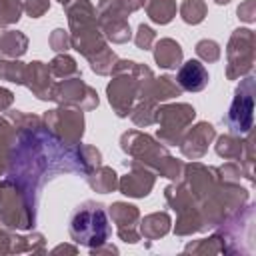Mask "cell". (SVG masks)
Instances as JSON below:
<instances>
[{
	"mask_svg": "<svg viewBox=\"0 0 256 256\" xmlns=\"http://www.w3.org/2000/svg\"><path fill=\"white\" fill-rule=\"evenodd\" d=\"M70 236L84 246H100L110 236V222L102 206H84L72 214Z\"/></svg>",
	"mask_w": 256,
	"mask_h": 256,
	"instance_id": "obj_1",
	"label": "cell"
},
{
	"mask_svg": "<svg viewBox=\"0 0 256 256\" xmlns=\"http://www.w3.org/2000/svg\"><path fill=\"white\" fill-rule=\"evenodd\" d=\"M178 84L188 92H200L208 84V70L198 60H188L178 72Z\"/></svg>",
	"mask_w": 256,
	"mask_h": 256,
	"instance_id": "obj_2",
	"label": "cell"
}]
</instances>
